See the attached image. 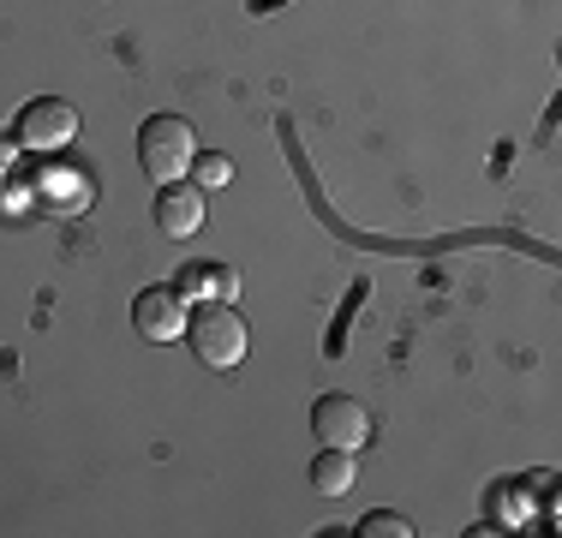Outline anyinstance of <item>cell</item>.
<instances>
[{
	"instance_id": "obj_13",
	"label": "cell",
	"mask_w": 562,
	"mask_h": 538,
	"mask_svg": "<svg viewBox=\"0 0 562 538\" xmlns=\"http://www.w3.org/2000/svg\"><path fill=\"white\" fill-rule=\"evenodd\" d=\"M12 161H19V138H7V132H0V180L12 173Z\"/></svg>"
},
{
	"instance_id": "obj_11",
	"label": "cell",
	"mask_w": 562,
	"mask_h": 538,
	"mask_svg": "<svg viewBox=\"0 0 562 538\" xmlns=\"http://www.w3.org/2000/svg\"><path fill=\"white\" fill-rule=\"evenodd\" d=\"M359 533H366V538H413V520L395 515V508H378V515L359 520Z\"/></svg>"
},
{
	"instance_id": "obj_9",
	"label": "cell",
	"mask_w": 562,
	"mask_h": 538,
	"mask_svg": "<svg viewBox=\"0 0 562 538\" xmlns=\"http://www.w3.org/2000/svg\"><path fill=\"white\" fill-rule=\"evenodd\" d=\"M312 484H317L324 496H347V491L359 484L353 455H347V449H324V455H317V467H312Z\"/></svg>"
},
{
	"instance_id": "obj_5",
	"label": "cell",
	"mask_w": 562,
	"mask_h": 538,
	"mask_svg": "<svg viewBox=\"0 0 562 538\" xmlns=\"http://www.w3.org/2000/svg\"><path fill=\"white\" fill-rule=\"evenodd\" d=\"M186 293L180 288H144L138 300H132V329L144 335V341H180L186 335Z\"/></svg>"
},
{
	"instance_id": "obj_7",
	"label": "cell",
	"mask_w": 562,
	"mask_h": 538,
	"mask_svg": "<svg viewBox=\"0 0 562 538\" xmlns=\"http://www.w3.org/2000/svg\"><path fill=\"white\" fill-rule=\"evenodd\" d=\"M173 288H180L186 300H234V293H239V276H234L227 264H186Z\"/></svg>"
},
{
	"instance_id": "obj_10",
	"label": "cell",
	"mask_w": 562,
	"mask_h": 538,
	"mask_svg": "<svg viewBox=\"0 0 562 538\" xmlns=\"http://www.w3.org/2000/svg\"><path fill=\"white\" fill-rule=\"evenodd\" d=\"M227 173H234V161H227V156H216V150H198L192 156V186H204V192L227 186Z\"/></svg>"
},
{
	"instance_id": "obj_8",
	"label": "cell",
	"mask_w": 562,
	"mask_h": 538,
	"mask_svg": "<svg viewBox=\"0 0 562 538\" xmlns=\"http://www.w3.org/2000/svg\"><path fill=\"white\" fill-rule=\"evenodd\" d=\"M36 192H43V204L55 210V215H78V210L90 204V180H85L78 168H55V173L43 168V180H36Z\"/></svg>"
},
{
	"instance_id": "obj_3",
	"label": "cell",
	"mask_w": 562,
	"mask_h": 538,
	"mask_svg": "<svg viewBox=\"0 0 562 538\" xmlns=\"http://www.w3.org/2000/svg\"><path fill=\"white\" fill-rule=\"evenodd\" d=\"M19 150H36V156H60L66 144L78 138V108L72 102H60V97H36V102H24V114H19Z\"/></svg>"
},
{
	"instance_id": "obj_12",
	"label": "cell",
	"mask_w": 562,
	"mask_h": 538,
	"mask_svg": "<svg viewBox=\"0 0 562 538\" xmlns=\"http://www.w3.org/2000/svg\"><path fill=\"white\" fill-rule=\"evenodd\" d=\"M491 508H497L503 520H520V515H527V503H520V491H515V484H503V491L491 496Z\"/></svg>"
},
{
	"instance_id": "obj_2",
	"label": "cell",
	"mask_w": 562,
	"mask_h": 538,
	"mask_svg": "<svg viewBox=\"0 0 562 538\" xmlns=\"http://www.w3.org/2000/svg\"><path fill=\"white\" fill-rule=\"evenodd\" d=\"M192 354L204 359L210 371H234L239 359H246V347H251V335H246V323H239V312H227V305H204V312H192Z\"/></svg>"
},
{
	"instance_id": "obj_6",
	"label": "cell",
	"mask_w": 562,
	"mask_h": 538,
	"mask_svg": "<svg viewBox=\"0 0 562 538\" xmlns=\"http://www.w3.org/2000/svg\"><path fill=\"white\" fill-rule=\"evenodd\" d=\"M156 227H162L168 239H192L198 227H204V186L168 180L162 192H156Z\"/></svg>"
},
{
	"instance_id": "obj_1",
	"label": "cell",
	"mask_w": 562,
	"mask_h": 538,
	"mask_svg": "<svg viewBox=\"0 0 562 538\" xmlns=\"http://www.w3.org/2000/svg\"><path fill=\"white\" fill-rule=\"evenodd\" d=\"M192 156H198V132L186 114H150L138 126V161L150 180H186L192 173Z\"/></svg>"
},
{
	"instance_id": "obj_4",
	"label": "cell",
	"mask_w": 562,
	"mask_h": 538,
	"mask_svg": "<svg viewBox=\"0 0 562 538\" xmlns=\"http://www.w3.org/2000/svg\"><path fill=\"white\" fill-rule=\"evenodd\" d=\"M312 430H317V442H324V449L359 455L371 442V413H366V401H353V395H317Z\"/></svg>"
}]
</instances>
